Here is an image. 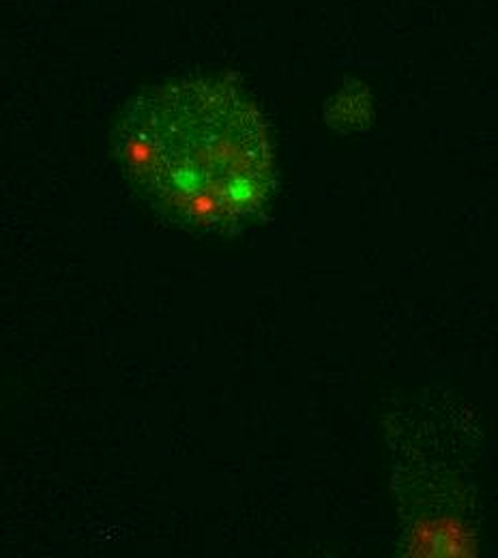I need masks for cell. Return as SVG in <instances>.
Segmentation results:
<instances>
[{"mask_svg": "<svg viewBox=\"0 0 498 558\" xmlns=\"http://www.w3.org/2000/svg\"><path fill=\"white\" fill-rule=\"evenodd\" d=\"M119 157L168 219L196 230L243 223L274 190V148L234 86L179 80L141 95L119 130Z\"/></svg>", "mask_w": 498, "mask_h": 558, "instance_id": "1", "label": "cell"}]
</instances>
